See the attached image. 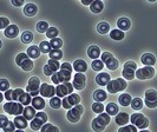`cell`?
Instances as JSON below:
<instances>
[{"label": "cell", "mask_w": 157, "mask_h": 132, "mask_svg": "<svg viewBox=\"0 0 157 132\" xmlns=\"http://www.w3.org/2000/svg\"><path fill=\"white\" fill-rule=\"evenodd\" d=\"M106 98H108V96H106V92L104 90H97V91H94V99L96 100V103H102Z\"/></svg>", "instance_id": "obj_30"}, {"label": "cell", "mask_w": 157, "mask_h": 132, "mask_svg": "<svg viewBox=\"0 0 157 132\" xmlns=\"http://www.w3.org/2000/svg\"><path fill=\"white\" fill-rule=\"evenodd\" d=\"M110 123V116L108 113H99V116L92 120V129L96 132H102Z\"/></svg>", "instance_id": "obj_2"}, {"label": "cell", "mask_w": 157, "mask_h": 132, "mask_svg": "<svg viewBox=\"0 0 157 132\" xmlns=\"http://www.w3.org/2000/svg\"><path fill=\"white\" fill-rule=\"evenodd\" d=\"M155 76V70L154 67L151 66H145V67H142L138 69L135 72V77L141 79V80H147V79H151V78Z\"/></svg>", "instance_id": "obj_13"}, {"label": "cell", "mask_w": 157, "mask_h": 132, "mask_svg": "<svg viewBox=\"0 0 157 132\" xmlns=\"http://www.w3.org/2000/svg\"><path fill=\"white\" fill-rule=\"evenodd\" d=\"M2 130H4L5 132H14L16 126H14V124H13V122H10V120H8L7 124L2 127Z\"/></svg>", "instance_id": "obj_52"}, {"label": "cell", "mask_w": 157, "mask_h": 132, "mask_svg": "<svg viewBox=\"0 0 157 132\" xmlns=\"http://www.w3.org/2000/svg\"><path fill=\"white\" fill-rule=\"evenodd\" d=\"M1 45H2V44H1V40H0V48H1Z\"/></svg>", "instance_id": "obj_62"}, {"label": "cell", "mask_w": 157, "mask_h": 132, "mask_svg": "<svg viewBox=\"0 0 157 132\" xmlns=\"http://www.w3.org/2000/svg\"><path fill=\"white\" fill-rule=\"evenodd\" d=\"M10 90V83L6 79H0V91H7Z\"/></svg>", "instance_id": "obj_51"}, {"label": "cell", "mask_w": 157, "mask_h": 132, "mask_svg": "<svg viewBox=\"0 0 157 132\" xmlns=\"http://www.w3.org/2000/svg\"><path fill=\"white\" fill-rule=\"evenodd\" d=\"M101 60L102 62L109 69V70L113 71V70H117L118 67V60L111 55L110 52H103L102 57H101Z\"/></svg>", "instance_id": "obj_9"}, {"label": "cell", "mask_w": 157, "mask_h": 132, "mask_svg": "<svg viewBox=\"0 0 157 132\" xmlns=\"http://www.w3.org/2000/svg\"><path fill=\"white\" fill-rule=\"evenodd\" d=\"M18 33H19V28L17 27L16 25H8L6 27V30L4 31L5 37H7V38H16L18 36Z\"/></svg>", "instance_id": "obj_21"}, {"label": "cell", "mask_w": 157, "mask_h": 132, "mask_svg": "<svg viewBox=\"0 0 157 132\" xmlns=\"http://www.w3.org/2000/svg\"><path fill=\"white\" fill-rule=\"evenodd\" d=\"M40 131L41 132H59V129L55 126V125L52 124H44L41 126V129H40Z\"/></svg>", "instance_id": "obj_38"}, {"label": "cell", "mask_w": 157, "mask_h": 132, "mask_svg": "<svg viewBox=\"0 0 157 132\" xmlns=\"http://www.w3.org/2000/svg\"><path fill=\"white\" fill-rule=\"evenodd\" d=\"M8 25H10V20L5 17H0V30H4L6 28Z\"/></svg>", "instance_id": "obj_53"}, {"label": "cell", "mask_w": 157, "mask_h": 132, "mask_svg": "<svg viewBox=\"0 0 157 132\" xmlns=\"http://www.w3.org/2000/svg\"><path fill=\"white\" fill-rule=\"evenodd\" d=\"M72 78V66L69 62H63V65H60V71L55 72L52 74V81L56 85L63 84V83H69L70 79Z\"/></svg>", "instance_id": "obj_1"}, {"label": "cell", "mask_w": 157, "mask_h": 132, "mask_svg": "<svg viewBox=\"0 0 157 132\" xmlns=\"http://www.w3.org/2000/svg\"><path fill=\"white\" fill-rule=\"evenodd\" d=\"M106 110V113L109 116H113V115H117L118 113V105H116L115 103H110L106 105V107H104Z\"/></svg>", "instance_id": "obj_34"}, {"label": "cell", "mask_w": 157, "mask_h": 132, "mask_svg": "<svg viewBox=\"0 0 157 132\" xmlns=\"http://www.w3.org/2000/svg\"><path fill=\"white\" fill-rule=\"evenodd\" d=\"M110 76L105 72H101L99 74L96 76V83L101 86H106V84L110 81Z\"/></svg>", "instance_id": "obj_19"}, {"label": "cell", "mask_w": 157, "mask_h": 132, "mask_svg": "<svg viewBox=\"0 0 157 132\" xmlns=\"http://www.w3.org/2000/svg\"><path fill=\"white\" fill-rule=\"evenodd\" d=\"M32 40H33V34H32L31 32H24L23 36H21V41H23L24 44H29V43H31Z\"/></svg>", "instance_id": "obj_47"}, {"label": "cell", "mask_w": 157, "mask_h": 132, "mask_svg": "<svg viewBox=\"0 0 157 132\" xmlns=\"http://www.w3.org/2000/svg\"><path fill=\"white\" fill-rule=\"evenodd\" d=\"M82 4H83V5H91L92 1H91V0H82Z\"/></svg>", "instance_id": "obj_58"}, {"label": "cell", "mask_w": 157, "mask_h": 132, "mask_svg": "<svg viewBox=\"0 0 157 132\" xmlns=\"http://www.w3.org/2000/svg\"><path fill=\"white\" fill-rule=\"evenodd\" d=\"M46 65L51 69V70L53 71V72H57V71L60 69V64H59V62H58V60H53V59H50V60L47 62Z\"/></svg>", "instance_id": "obj_41"}, {"label": "cell", "mask_w": 157, "mask_h": 132, "mask_svg": "<svg viewBox=\"0 0 157 132\" xmlns=\"http://www.w3.org/2000/svg\"><path fill=\"white\" fill-rule=\"evenodd\" d=\"M83 112H84L83 105H79L78 104V105L71 107V109L67 111V113H66L67 120L71 122V123H77V122H79V119H80V117L83 115Z\"/></svg>", "instance_id": "obj_6"}, {"label": "cell", "mask_w": 157, "mask_h": 132, "mask_svg": "<svg viewBox=\"0 0 157 132\" xmlns=\"http://www.w3.org/2000/svg\"><path fill=\"white\" fill-rule=\"evenodd\" d=\"M4 98H6V100L8 101H12V90H7L4 94Z\"/></svg>", "instance_id": "obj_55"}, {"label": "cell", "mask_w": 157, "mask_h": 132, "mask_svg": "<svg viewBox=\"0 0 157 132\" xmlns=\"http://www.w3.org/2000/svg\"><path fill=\"white\" fill-rule=\"evenodd\" d=\"M131 96L129 93H123L119 96V98H118V101H119V104L122 105V106H129L130 105V103H131Z\"/></svg>", "instance_id": "obj_32"}, {"label": "cell", "mask_w": 157, "mask_h": 132, "mask_svg": "<svg viewBox=\"0 0 157 132\" xmlns=\"http://www.w3.org/2000/svg\"><path fill=\"white\" fill-rule=\"evenodd\" d=\"M4 110L6 111L8 115H13V116H20L24 111V106L18 103V101H8L4 105Z\"/></svg>", "instance_id": "obj_5"}, {"label": "cell", "mask_w": 157, "mask_h": 132, "mask_svg": "<svg viewBox=\"0 0 157 132\" xmlns=\"http://www.w3.org/2000/svg\"><path fill=\"white\" fill-rule=\"evenodd\" d=\"M137 70V65L134 62H128L124 65V69L122 72V76L128 79V80H132L135 78V72Z\"/></svg>", "instance_id": "obj_14"}, {"label": "cell", "mask_w": 157, "mask_h": 132, "mask_svg": "<svg viewBox=\"0 0 157 132\" xmlns=\"http://www.w3.org/2000/svg\"><path fill=\"white\" fill-rule=\"evenodd\" d=\"M129 120H130V117L128 113L125 112H119L116 115V118H115V122L117 123L119 126H124L125 124L129 123Z\"/></svg>", "instance_id": "obj_18"}, {"label": "cell", "mask_w": 157, "mask_h": 132, "mask_svg": "<svg viewBox=\"0 0 157 132\" xmlns=\"http://www.w3.org/2000/svg\"><path fill=\"white\" fill-rule=\"evenodd\" d=\"M38 47H39V50H40V53H50V51L52 50L51 46H50V43H48V41H41Z\"/></svg>", "instance_id": "obj_39"}, {"label": "cell", "mask_w": 157, "mask_h": 132, "mask_svg": "<svg viewBox=\"0 0 157 132\" xmlns=\"http://www.w3.org/2000/svg\"><path fill=\"white\" fill-rule=\"evenodd\" d=\"M25 92L23 89H16L12 90V101H19L20 97L23 96V93Z\"/></svg>", "instance_id": "obj_40"}, {"label": "cell", "mask_w": 157, "mask_h": 132, "mask_svg": "<svg viewBox=\"0 0 157 132\" xmlns=\"http://www.w3.org/2000/svg\"><path fill=\"white\" fill-rule=\"evenodd\" d=\"M103 7H104V5H103V2L101 0H94L90 5V8H91V11L94 13H101L103 11Z\"/></svg>", "instance_id": "obj_31"}, {"label": "cell", "mask_w": 157, "mask_h": 132, "mask_svg": "<svg viewBox=\"0 0 157 132\" xmlns=\"http://www.w3.org/2000/svg\"><path fill=\"white\" fill-rule=\"evenodd\" d=\"M50 43V46L52 50H55V48H60L62 45H63V41H62V39L59 38H53L51 39V41H48Z\"/></svg>", "instance_id": "obj_43"}, {"label": "cell", "mask_w": 157, "mask_h": 132, "mask_svg": "<svg viewBox=\"0 0 157 132\" xmlns=\"http://www.w3.org/2000/svg\"><path fill=\"white\" fill-rule=\"evenodd\" d=\"M50 105L52 109H59L62 106V99L58 97H52L50 100Z\"/></svg>", "instance_id": "obj_45"}, {"label": "cell", "mask_w": 157, "mask_h": 132, "mask_svg": "<svg viewBox=\"0 0 157 132\" xmlns=\"http://www.w3.org/2000/svg\"><path fill=\"white\" fill-rule=\"evenodd\" d=\"M31 100H32L31 96L27 93V92H24L23 96L20 97V99H19L18 103H20V104L24 106V105H30V104H31Z\"/></svg>", "instance_id": "obj_36"}, {"label": "cell", "mask_w": 157, "mask_h": 132, "mask_svg": "<svg viewBox=\"0 0 157 132\" xmlns=\"http://www.w3.org/2000/svg\"><path fill=\"white\" fill-rule=\"evenodd\" d=\"M72 69L75 71H77V73H84L87 70V64L84 60L78 59V60H76L73 62V67Z\"/></svg>", "instance_id": "obj_22"}, {"label": "cell", "mask_w": 157, "mask_h": 132, "mask_svg": "<svg viewBox=\"0 0 157 132\" xmlns=\"http://www.w3.org/2000/svg\"><path fill=\"white\" fill-rule=\"evenodd\" d=\"M16 62L24 71H31L33 69V62H32V59L29 58V55L26 53H19L17 55Z\"/></svg>", "instance_id": "obj_8"}, {"label": "cell", "mask_w": 157, "mask_h": 132, "mask_svg": "<svg viewBox=\"0 0 157 132\" xmlns=\"http://www.w3.org/2000/svg\"><path fill=\"white\" fill-rule=\"evenodd\" d=\"M86 84V77L84 76V73H76L73 76V81H72V86L76 90H83Z\"/></svg>", "instance_id": "obj_16"}, {"label": "cell", "mask_w": 157, "mask_h": 132, "mask_svg": "<svg viewBox=\"0 0 157 132\" xmlns=\"http://www.w3.org/2000/svg\"><path fill=\"white\" fill-rule=\"evenodd\" d=\"M145 104L150 109H155L157 106V92L156 90H148L145 92Z\"/></svg>", "instance_id": "obj_15"}, {"label": "cell", "mask_w": 157, "mask_h": 132, "mask_svg": "<svg viewBox=\"0 0 157 132\" xmlns=\"http://www.w3.org/2000/svg\"><path fill=\"white\" fill-rule=\"evenodd\" d=\"M14 132H25V131H23V130H16Z\"/></svg>", "instance_id": "obj_60"}, {"label": "cell", "mask_w": 157, "mask_h": 132, "mask_svg": "<svg viewBox=\"0 0 157 132\" xmlns=\"http://www.w3.org/2000/svg\"><path fill=\"white\" fill-rule=\"evenodd\" d=\"M110 37H111V39L119 41V40H122V39L124 38V32L121 31V30H111Z\"/></svg>", "instance_id": "obj_35"}, {"label": "cell", "mask_w": 157, "mask_h": 132, "mask_svg": "<svg viewBox=\"0 0 157 132\" xmlns=\"http://www.w3.org/2000/svg\"><path fill=\"white\" fill-rule=\"evenodd\" d=\"M37 12H38V8H37V6H36L34 4H27V5L25 6V8H24V13L29 17L36 16Z\"/></svg>", "instance_id": "obj_28"}, {"label": "cell", "mask_w": 157, "mask_h": 132, "mask_svg": "<svg viewBox=\"0 0 157 132\" xmlns=\"http://www.w3.org/2000/svg\"><path fill=\"white\" fill-rule=\"evenodd\" d=\"M39 87H40V80L38 77H31L29 83H27V93L31 97H37L39 94Z\"/></svg>", "instance_id": "obj_10"}, {"label": "cell", "mask_w": 157, "mask_h": 132, "mask_svg": "<svg viewBox=\"0 0 157 132\" xmlns=\"http://www.w3.org/2000/svg\"><path fill=\"white\" fill-rule=\"evenodd\" d=\"M141 62L145 66H152L156 62V58H155V55H152V53H144V55H142Z\"/></svg>", "instance_id": "obj_20"}, {"label": "cell", "mask_w": 157, "mask_h": 132, "mask_svg": "<svg viewBox=\"0 0 157 132\" xmlns=\"http://www.w3.org/2000/svg\"><path fill=\"white\" fill-rule=\"evenodd\" d=\"M97 31L99 32L101 34H105V33H108L110 31V26H109V24L106 23H101L98 24V26H97Z\"/></svg>", "instance_id": "obj_42"}, {"label": "cell", "mask_w": 157, "mask_h": 132, "mask_svg": "<svg viewBox=\"0 0 157 132\" xmlns=\"http://www.w3.org/2000/svg\"><path fill=\"white\" fill-rule=\"evenodd\" d=\"M118 132H138V130L134 125H124L118 130Z\"/></svg>", "instance_id": "obj_49"}, {"label": "cell", "mask_w": 157, "mask_h": 132, "mask_svg": "<svg viewBox=\"0 0 157 132\" xmlns=\"http://www.w3.org/2000/svg\"><path fill=\"white\" fill-rule=\"evenodd\" d=\"M26 55H29V58L30 59H36V58H38L40 55V50L38 46H36V45H33V46H30L27 48V53Z\"/></svg>", "instance_id": "obj_26"}, {"label": "cell", "mask_w": 157, "mask_h": 132, "mask_svg": "<svg viewBox=\"0 0 157 132\" xmlns=\"http://www.w3.org/2000/svg\"><path fill=\"white\" fill-rule=\"evenodd\" d=\"M2 99H4V94H2L1 92H0V103L2 101Z\"/></svg>", "instance_id": "obj_59"}, {"label": "cell", "mask_w": 157, "mask_h": 132, "mask_svg": "<svg viewBox=\"0 0 157 132\" xmlns=\"http://www.w3.org/2000/svg\"><path fill=\"white\" fill-rule=\"evenodd\" d=\"M8 119L6 118V116H2V115H0V129H2L5 125L7 124Z\"/></svg>", "instance_id": "obj_54"}, {"label": "cell", "mask_w": 157, "mask_h": 132, "mask_svg": "<svg viewBox=\"0 0 157 132\" xmlns=\"http://www.w3.org/2000/svg\"><path fill=\"white\" fill-rule=\"evenodd\" d=\"M141 132H150V131H148V130H142Z\"/></svg>", "instance_id": "obj_61"}, {"label": "cell", "mask_w": 157, "mask_h": 132, "mask_svg": "<svg viewBox=\"0 0 157 132\" xmlns=\"http://www.w3.org/2000/svg\"><path fill=\"white\" fill-rule=\"evenodd\" d=\"M130 122H131V124L134 125V126H136L137 129H141V130H145L148 127V125H149L148 118L144 115H142V113H134V115H131Z\"/></svg>", "instance_id": "obj_4"}, {"label": "cell", "mask_w": 157, "mask_h": 132, "mask_svg": "<svg viewBox=\"0 0 157 132\" xmlns=\"http://www.w3.org/2000/svg\"><path fill=\"white\" fill-rule=\"evenodd\" d=\"M47 123V116L44 112H38L36 113L34 118L31 120L30 123V127H31L33 131H38L41 129V126Z\"/></svg>", "instance_id": "obj_7"}, {"label": "cell", "mask_w": 157, "mask_h": 132, "mask_svg": "<svg viewBox=\"0 0 157 132\" xmlns=\"http://www.w3.org/2000/svg\"><path fill=\"white\" fill-rule=\"evenodd\" d=\"M92 111L94 113H103L104 111V105L102 103H94L92 104Z\"/></svg>", "instance_id": "obj_50"}, {"label": "cell", "mask_w": 157, "mask_h": 132, "mask_svg": "<svg viewBox=\"0 0 157 132\" xmlns=\"http://www.w3.org/2000/svg\"><path fill=\"white\" fill-rule=\"evenodd\" d=\"M126 87V81L122 78H118V79H113L110 80L108 84H106V90L109 93H117L121 91H124Z\"/></svg>", "instance_id": "obj_3"}, {"label": "cell", "mask_w": 157, "mask_h": 132, "mask_svg": "<svg viewBox=\"0 0 157 132\" xmlns=\"http://www.w3.org/2000/svg\"><path fill=\"white\" fill-rule=\"evenodd\" d=\"M73 93V86L70 81L69 83H63V84H59L56 87V96L58 98H64L69 94Z\"/></svg>", "instance_id": "obj_11"}, {"label": "cell", "mask_w": 157, "mask_h": 132, "mask_svg": "<svg viewBox=\"0 0 157 132\" xmlns=\"http://www.w3.org/2000/svg\"><path fill=\"white\" fill-rule=\"evenodd\" d=\"M39 93L45 98H52L56 96V87L48 84H41L39 87Z\"/></svg>", "instance_id": "obj_17"}, {"label": "cell", "mask_w": 157, "mask_h": 132, "mask_svg": "<svg viewBox=\"0 0 157 132\" xmlns=\"http://www.w3.org/2000/svg\"><path fill=\"white\" fill-rule=\"evenodd\" d=\"M23 4V0H12V5H14V6H21Z\"/></svg>", "instance_id": "obj_57"}, {"label": "cell", "mask_w": 157, "mask_h": 132, "mask_svg": "<svg viewBox=\"0 0 157 132\" xmlns=\"http://www.w3.org/2000/svg\"><path fill=\"white\" fill-rule=\"evenodd\" d=\"M44 73H45L46 76H52V74H53L55 72L51 70V69H50V67H48L47 65H45V66H44Z\"/></svg>", "instance_id": "obj_56"}, {"label": "cell", "mask_w": 157, "mask_h": 132, "mask_svg": "<svg viewBox=\"0 0 157 132\" xmlns=\"http://www.w3.org/2000/svg\"><path fill=\"white\" fill-rule=\"evenodd\" d=\"M130 105H131V107L134 110H141L143 107V100H142L141 98H134V99H131V103H130Z\"/></svg>", "instance_id": "obj_37"}, {"label": "cell", "mask_w": 157, "mask_h": 132, "mask_svg": "<svg viewBox=\"0 0 157 132\" xmlns=\"http://www.w3.org/2000/svg\"><path fill=\"white\" fill-rule=\"evenodd\" d=\"M130 20L128 19V18H121L119 20L117 21V26H118V30H121V31H126V30H129L130 28Z\"/></svg>", "instance_id": "obj_27"}, {"label": "cell", "mask_w": 157, "mask_h": 132, "mask_svg": "<svg viewBox=\"0 0 157 132\" xmlns=\"http://www.w3.org/2000/svg\"><path fill=\"white\" fill-rule=\"evenodd\" d=\"M13 124L16 126L18 130H24V129H26L27 127V120L24 118L23 116H17L16 119H14V122H13Z\"/></svg>", "instance_id": "obj_24"}, {"label": "cell", "mask_w": 157, "mask_h": 132, "mask_svg": "<svg viewBox=\"0 0 157 132\" xmlns=\"http://www.w3.org/2000/svg\"><path fill=\"white\" fill-rule=\"evenodd\" d=\"M32 107L34 110H43L45 106V100L43 99V97H33L31 100Z\"/></svg>", "instance_id": "obj_23"}, {"label": "cell", "mask_w": 157, "mask_h": 132, "mask_svg": "<svg viewBox=\"0 0 157 132\" xmlns=\"http://www.w3.org/2000/svg\"><path fill=\"white\" fill-rule=\"evenodd\" d=\"M79 103H80V97H79V94L71 93V94H69V96H66V97H64L63 98L62 106H63L64 109L70 110L71 107H73V106L78 105Z\"/></svg>", "instance_id": "obj_12"}, {"label": "cell", "mask_w": 157, "mask_h": 132, "mask_svg": "<svg viewBox=\"0 0 157 132\" xmlns=\"http://www.w3.org/2000/svg\"><path fill=\"white\" fill-rule=\"evenodd\" d=\"M58 34H59V31L56 27H48V30L46 31V37L50 39L58 38Z\"/></svg>", "instance_id": "obj_44"}, {"label": "cell", "mask_w": 157, "mask_h": 132, "mask_svg": "<svg viewBox=\"0 0 157 132\" xmlns=\"http://www.w3.org/2000/svg\"><path fill=\"white\" fill-rule=\"evenodd\" d=\"M48 55H50V58H51V59H53V60H58V62L63 58V52H62V50H60V48L51 50Z\"/></svg>", "instance_id": "obj_33"}, {"label": "cell", "mask_w": 157, "mask_h": 132, "mask_svg": "<svg viewBox=\"0 0 157 132\" xmlns=\"http://www.w3.org/2000/svg\"><path fill=\"white\" fill-rule=\"evenodd\" d=\"M91 66H92V69L94 71H98V72H101V71L104 69V64L102 62L101 59H94L92 64H91Z\"/></svg>", "instance_id": "obj_46"}, {"label": "cell", "mask_w": 157, "mask_h": 132, "mask_svg": "<svg viewBox=\"0 0 157 132\" xmlns=\"http://www.w3.org/2000/svg\"><path fill=\"white\" fill-rule=\"evenodd\" d=\"M21 115H23V117L26 120H32L36 116V110L33 109L32 106H26V107H24V111Z\"/></svg>", "instance_id": "obj_25"}, {"label": "cell", "mask_w": 157, "mask_h": 132, "mask_svg": "<svg viewBox=\"0 0 157 132\" xmlns=\"http://www.w3.org/2000/svg\"><path fill=\"white\" fill-rule=\"evenodd\" d=\"M99 55H101V50H99V47L98 46H94V45H92V46H90L89 48H87V55L90 57V58H92V59H97L98 57H99Z\"/></svg>", "instance_id": "obj_29"}, {"label": "cell", "mask_w": 157, "mask_h": 132, "mask_svg": "<svg viewBox=\"0 0 157 132\" xmlns=\"http://www.w3.org/2000/svg\"><path fill=\"white\" fill-rule=\"evenodd\" d=\"M48 30V24L46 21H39V23L37 24V31L39 32V33H46V31Z\"/></svg>", "instance_id": "obj_48"}]
</instances>
